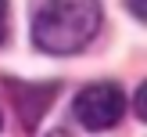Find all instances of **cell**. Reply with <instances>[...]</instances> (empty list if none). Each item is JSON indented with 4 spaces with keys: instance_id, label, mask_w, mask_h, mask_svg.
Returning <instances> with one entry per match:
<instances>
[{
    "instance_id": "277c9868",
    "label": "cell",
    "mask_w": 147,
    "mask_h": 137,
    "mask_svg": "<svg viewBox=\"0 0 147 137\" xmlns=\"http://www.w3.org/2000/svg\"><path fill=\"white\" fill-rule=\"evenodd\" d=\"M133 14H136V18H144V0H133Z\"/></svg>"
},
{
    "instance_id": "5b68a950",
    "label": "cell",
    "mask_w": 147,
    "mask_h": 137,
    "mask_svg": "<svg viewBox=\"0 0 147 137\" xmlns=\"http://www.w3.org/2000/svg\"><path fill=\"white\" fill-rule=\"evenodd\" d=\"M50 137H68V134H65V130H54V134H50Z\"/></svg>"
},
{
    "instance_id": "7a4b0ae2",
    "label": "cell",
    "mask_w": 147,
    "mask_h": 137,
    "mask_svg": "<svg viewBox=\"0 0 147 137\" xmlns=\"http://www.w3.org/2000/svg\"><path fill=\"white\" fill-rule=\"evenodd\" d=\"M76 119L86 130H108L126 112V94L119 83H90L76 94Z\"/></svg>"
},
{
    "instance_id": "3957f363",
    "label": "cell",
    "mask_w": 147,
    "mask_h": 137,
    "mask_svg": "<svg viewBox=\"0 0 147 137\" xmlns=\"http://www.w3.org/2000/svg\"><path fill=\"white\" fill-rule=\"evenodd\" d=\"M7 40V0H0V43Z\"/></svg>"
},
{
    "instance_id": "6da1fadb",
    "label": "cell",
    "mask_w": 147,
    "mask_h": 137,
    "mask_svg": "<svg viewBox=\"0 0 147 137\" xmlns=\"http://www.w3.org/2000/svg\"><path fill=\"white\" fill-rule=\"evenodd\" d=\"M97 0H47L32 18V43L47 54H76L97 36Z\"/></svg>"
}]
</instances>
